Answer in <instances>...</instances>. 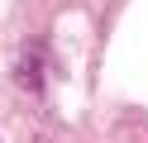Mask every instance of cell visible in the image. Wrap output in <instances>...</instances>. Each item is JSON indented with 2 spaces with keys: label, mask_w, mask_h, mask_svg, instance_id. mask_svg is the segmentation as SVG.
Masks as SVG:
<instances>
[]
</instances>
